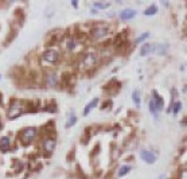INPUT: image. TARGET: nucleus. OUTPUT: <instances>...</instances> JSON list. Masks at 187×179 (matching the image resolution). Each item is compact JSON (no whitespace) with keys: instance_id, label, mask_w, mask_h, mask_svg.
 I'll return each instance as SVG.
<instances>
[{"instance_id":"nucleus-1","label":"nucleus","mask_w":187,"mask_h":179,"mask_svg":"<svg viewBox=\"0 0 187 179\" xmlns=\"http://www.w3.org/2000/svg\"><path fill=\"white\" fill-rule=\"evenodd\" d=\"M97 62H99V57H97L96 53H86V54H83L81 57V59H79L78 68L82 71H88V70L94 68L97 65Z\"/></svg>"},{"instance_id":"nucleus-2","label":"nucleus","mask_w":187,"mask_h":179,"mask_svg":"<svg viewBox=\"0 0 187 179\" xmlns=\"http://www.w3.org/2000/svg\"><path fill=\"white\" fill-rule=\"evenodd\" d=\"M26 110V105L23 101L20 100H12L10 102V106H8V110H7V116L10 120H14L16 117H19L20 115H23Z\"/></svg>"},{"instance_id":"nucleus-3","label":"nucleus","mask_w":187,"mask_h":179,"mask_svg":"<svg viewBox=\"0 0 187 179\" xmlns=\"http://www.w3.org/2000/svg\"><path fill=\"white\" fill-rule=\"evenodd\" d=\"M109 33V28L106 24H96L94 27L90 30V38L93 41H99V39L106 37Z\"/></svg>"},{"instance_id":"nucleus-4","label":"nucleus","mask_w":187,"mask_h":179,"mask_svg":"<svg viewBox=\"0 0 187 179\" xmlns=\"http://www.w3.org/2000/svg\"><path fill=\"white\" fill-rule=\"evenodd\" d=\"M37 132H38V131H37V128H34V127H31V128H24L23 131L19 133L20 141L23 143L24 146L30 144V143L33 141L35 137H37Z\"/></svg>"},{"instance_id":"nucleus-5","label":"nucleus","mask_w":187,"mask_h":179,"mask_svg":"<svg viewBox=\"0 0 187 179\" xmlns=\"http://www.w3.org/2000/svg\"><path fill=\"white\" fill-rule=\"evenodd\" d=\"M42 59L48 65H55L59 61V51L57 49H47L46 51H43Z\"/></svg>"},{"instance_id":"nucleus-6","label":"nucleus","mask_w":187,"mask_h":179,"mask_svg":"<svg viewBox=\"0 0 187 179\" xmlns=\"http://www.w3.org/2000/svg\"><path fill=\"white\" fill-rule=\"evenodd\" d=\"M128 43V33L127 31H121L116 35L114 38V46L117 49H123Z\"/></svg>"},{"instance_id":"nucleus-7","label":"nucleus","mask_w":187,"mask_h":179,"mask_svg":"<svg viewBox=\"0 0 187 179\" xmlns=\"http://www.w3.org/2000/svg\"><path fill=\"white\" fill-rule=\"evenodd\" d=\"M55 139L54 137H46L43 140V143H42V148H43V151L44 152H47V154H51L53 151H54V148H55Z\"/></svg>"},{"instance_id":"nucleus-8","label":"nucleus","mask_w":187,"mask_h":179,"mask_svg":"<svg viewBox=\"0 0 187 179\" xmlns=\"http://www.w3.org/2000/svg\"><path fill=\"white\" fill-rule=\"evenodd\" d=\"M140 156H141V159H143L145 163H149V164L155 163V160H156V156H155L151 151H147V150H141L140 151Z\"/></svg>"},{"instance_id":"nucleus-9","label":"nucleus","mask_w":187,"mask_h":179,"mask_svg":"<svg viewBox=\"0 0 187 179\" xmlns=\"http://www.w3.org/2000/svg\"><path fill=\"white\" fill-rule=\"evenodd\" d=\"M46 84H47V86H50V88H55L57 85H58V75H57V73H54V71L47 73V75H46Z\"/></svg>"},{"instance_id":"nucleus-10","label":"nucleus","mask_w":187,"mask_h":179,"mask_svg":"<svg viewBox=\"0 0 187 179\" xmlns=\"http://www.w3.org/2000/svg\"><path fill=\"white\" fill-rule=\"evenodd\" d=\"M152 101H154V104H155V106H156V110L159 112V110H162L163 108H164V101H163V98L160 97L159 95H158V92H152Z\"/></svg>"},{"instance_id":"nucleus-11","label":"nucleus","mask_w":187,"mask_h":179,"mask_svg":"<svg viewBox=\"0 0 187 179\" xmlns=\"http://www.w3.org/2000/svg\"><path fill=\"white\" fill-rule=\"evenodd\" d=\"M11 148V139L8 136H3L0 139V151L2 152H8Z\"/></svg>"},{"instance_id":"nucleus-12","label":"nucleus","mask_w":187,"mask_h":179,"mask_svg":"<svg viewBox=\"0 0 187 179\" xmlns=\"http://www.w3.org/2000/svg\"><path fill=\"white\" fill-rule=\"evenodd\" d=\"M154 51H155V44H152V43H144L143 46L140 47V55L141 57H145Z\"/></svg>"},{"instance_id":"nucleus-13","label":"nucleus","mask_w":187,"mask_h":179,"mask_svg":"<svg viewBox=\"0 0 187 179\" xmlns=\"http://www.w3.org/2000/svg\"><path fill=\"white\" fill-rule=\"evenodd\" d=\"M135 16H136L135 10H124V11H121V14H120V18H121L123 20H131Z\"/></svg>"},{"instance_id":"nucleus-14","label":"nucleus","mask_w":187,"mask_h":179,"mask_svg":"<svg viewBox=\"0 0 187 179\" xmlns=\"http://www.w3.org/2000/svg\"><path fill=\"white\" fill-rule=\"evenodd\" d=\"M97 104H99V98H94V100H92V101L85 106V109H83V116H88L93 109H94V106H96Z\"/></svg>"},{"instance_id":"nucleus-15","label":"nucleus","mask_w":187,"mask_h":179,"mask_svg":"<svg viewBox=\"0 0 187 179\" xmlns=\"http://www.w3.org/2000/svg\"><path fill=\"white\" fill-rule=\"evenodd\" d=\"M155 50H156V53L160 55H166L167 50H168V46L167 44H164V43H159L158 46H155Z\"/></svg>"},{"instance_id":"nucleus-16","label":"nucleus","mask_w":187,"mask_h":179,"mask_svg":"<svg viewBox=\"0 0 187 179\" xmlns=\"http://www.w3.org/2000/svg\"><path fill=\"white\" fill-rule=\"evenodd\" d=\"M75 46H77V42H75V39L70 38V39H68V41H66V50H68V51H74Z\"/></svg>"},{"instance_id":"nucleus-17","label":"nucleus","mask_w":187,"mask_h":179,"mask_svg":"<svg viewBox=\"0 0 187 179\" xmlns=\"http://www.w3.org/2000/svg\"><path fill=\"white\" fill-rule=\"evenodd\" d=\"M131 171V166H123V167H120V170H119V172H117V176H120V178H123V176H125L128 172Z\"/></svg>"},{"instance_id":"nucleus-18","label":"nucleus","mask_w":187,"mask_h":179,"mask_svg":"<svg viewBox=\"0 0 187 179\" xmlns=\"http://www.w3.org/2000/svg\"><path fill=\"white\" fill-rule=\"evenodd\" d=\"M75 123H77V116H75L74 113H70L69 117H68V121H66V128L73 127Z\"/></svg>"},{"instance_id":"nucleus-19","label":"nucleus","mask_w":187,"mask_h":179,"mask_svg":"<svg viewBox=\"0 0 187 179\" xmlns=\"http://www.w3.org/2000/svg\"><path fill=\"white\" fill-rule=\"evenodd\" d=\"M132 100H133V102H135V105L139 108V106H140V93H139V90H133Z\"/></svg>"},{"instance_id":"nucleus-20","label":"nucleus","mask_w":187,"mask_h":179,"mask_svg":"<svg viewBox=\"0 0 187 179\" xmlns=\"http://www.w3.org/2000/svg\"><path fill=\"white\" fill-rule=\"evenodd\" d=\"M70 81H72V75H70V74H63V75H62V86L68 88L70 85Z\"/></svg>"},{"instance_id":"nucleus-21","label":"nucleus","mask_w":187,"mask_h":179,"mask_svg":"<svg viewBox=\"0 0 187 179\" xmlns=\"http://www.w3.org/2000/svg\"><path fill=\"white\" fill-rule=\"evenodd\" d=\"M158 14V7L156 6H151L144 11V15H155Z\"/></svg>"},{"instance_id":"nucleus-22","label":"nucleus","mask_w":187,"mask_h":179,"mask_svg":"<svg viewBox=\"0 0 187 179\" xmlns=\"http://www.w3.org/2000/svg\"><path fill=\"white\" fill-rule=\"evenodd\" d=\"M170 108H172V112H174V115H178L179 113V110L182 109V102H175V104H171Z\"/></svg>"},{"instance_id":"nucleus-23","label":"nucleus","mask_w":187,"mask_h":179,"mask_svg":"<svg viewBox=\"0 0 187 179\" xmlns=\"http://www.w3.org/2000/svg\"><path fill=\"white\" fill-rule=\"evenodd\" d=\"M110 6L109 3H100V2H96L94 3V8L97 10V8H102V10H104V8H108Z\"/></svg>"},{"instance_id":"nucleus-24","label":"nucleus","mask_w":187,"mask_h":179,"mask_svg":"<svg viewBox=\"0 0 187 179\" xmlns=\"http://www.w3.org/2000/svg\"><path fill=\"white\" fill-rule=\"evenodd\" d=\"M148 37H149V33H144V34H141L140 37L136 39V43H141L143 41H145V39L148 38Z\"/></svg>"},{"instance_id":"nucleus-25","label":"nucleus","mask_w":187,"mask_h":179,"mask_svg":"<svg viewBox=\"0 0 187 179\" xmlns=\"http://www.w3.org/2000/svg\"><path fill=\"white\" fill-rule=\"evenodd\" d=\"M15 164H16V172L19 171V170L22 171V168H23V163L19 162V160H15Z\"/></svg>"},{"instance_id":"nucleus-26","label":"nucleus","mask_w":187,"mask_h":179,"mask_svg":"<svg viewBox=\"0 0 187 179\" xmlns=\"http://www.w3.org/2000/svg\"><path fill=\"white\" fill-rule=\"evenodd\" d=\"M90 12H92V14H97V10H96V8H92Z\"/></svg>"},{"instance_id":"nucleus-27","label":"nucleus","mask_w":187,"mask_h":179,"mask_svg":"<svg viewBox=\"0 0 187 179\" xmlns=\"http://www.w3.org/2000/svg\"><path fill=\"white\" fill-rule=\"evenodd\" d=\"M72 4H73L74 7H78V3H77V2H72Z\"/></svg>"},{"instance_id":"nucleus-28","label":"nucleus","mask_w":187,"mask_h":179,"mask_svg":"<svg viewBox=\"0 0 187 179\" xmlns=\"http://www.w3.org/2000/svg\"><path fill=\"white\" fill-rule=\"evenodd\" d=\"M159 179H167L166 175H162V176H159Z\"/></svg>"},{"instance_id":"nucleus-29","label":"nucleus","mask_w":187,"mask_h":179,"mask_svg":"<svg viewBox=\"0 0 187 179\" xmlns=\"http://www.w3.org/2000/svg\"><path fill=\"white\" fill-rule=\"evenodd\" d=\"M0 129H2V121H0Z\"/></svg>"}]
</instances>
